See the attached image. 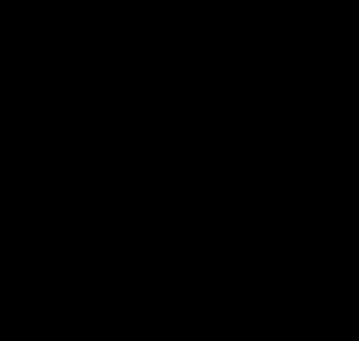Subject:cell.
Segmentation results:
<instances>
[]
</instances>
